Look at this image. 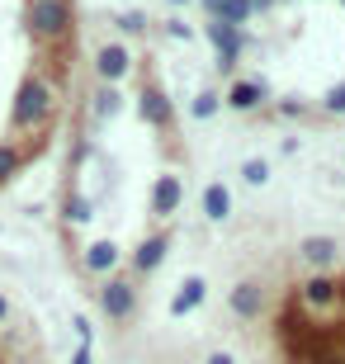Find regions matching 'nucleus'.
<instances>
[{
  "label": "nucleus",
  "instance_id": "obj_8",
  "mask_svg": "<svg viewBox=\"0 0 345 364\" xmlns=\"http://www.w3.org/2000/svg\"><path fill=\"white\" fill-rule=\"evenodd\" d=\"M227 213H232V194H227L223 185H208L203 189V218H208V223H223Z\"/></svg>",
  "mask_w": 345,
  "mask_h": 364
},
{
  "label": "nucleus",
  "instance_id": "obj_10",
  "mask_svg": "<svg viewBox=\"0 0 345 364\" xmlns=\"http://www.w3.org/2000/svg\"><path fill=\"white\" fill-rule=\"evenodd\" d=\"M90 109H95V119H114V114H119V95H114V85H95Z\"/></svg>",
  "mask_w": 345,
  "mask_h": 364
},
{
  "label": "nucleus",
  "instance_id": "obj_4",
  "mask_svg": "<svg viewBox=\"0 0 345 364\" xmlns=\"http://www.w3.org/2000/svg\"><path fill=\"white\" fill-rule=\"evenodd\" d=\"M128 71H133V53H128L119 38H109L105 48L95 53V76H100V85H119Z\"/></svg>",
  "mask_w": 345,
  "mask_h": 364
},
{
  "label": "nucleus",
  "instance_id": "obj_16",
  "mask_svg": "<svg viewBox=\"0 0 345 364\" xmlns=\"http://www.w3.org/2000/svg\"><path fill=\"white\" fill-rule=\"evenodd\" d=\"M5 322H10V298L0 294V326H5Z\"/></svg>",
  "mask_w": 345,
  "mask_h": 364
},
{
  "label": "nucleus",
  "instance_id": "obj_18",
  "mask_svg": "<svg viewBox=\"0 0 345 364\" xmlns=\"http://www.w3.org/2000/svg\"><path fill=\"white\" fill-rule=\"evenodd\" d=\"M208 364H232V360H227V355H213V360Z\"/></svg>",
  "mask_w": 345,
  "mask_h": 364
},
{
  "label": "nucleus",
  "instance_id": "obj_13",
  "mask_svg": "<svg viewBox=\"0 0 345 364\" xmlns=\"http://www.w3.org/2000/svg\"><path fill=\"white\" fill-rule=\"evenodd\" d=\"M213 109H218V95H199V100H194V119H208Z\"/></svg>",
  "mask_w": 345,
  "mask_h": 364
},
{
  "label": "nucleus",
  "instance_id": "obj_6",
  "mask_svg": "<svg viewBox=\"0 0 345 364\" xmlns=\"http://www.w3.org/2000/svg\"><path fill=\"white\" fill-rule=\"evenodd\" d=\"M208 38H213V48H218V67L232 71V62H237V53H241V28L237 24H223V19H213V24H208Z\"/></svg>",
  "mask_w": 345,
  "mask_h": 364
},
{
  "label": "nucleus",
  "instance_id": "obj_3",
  "mask_svg": "<svg viewBox=\"0 0 345 364\" xmlns=\"http://www.w3.org/2000/svg\"><path fill=\"white\" fill-rule=\"evenodd\" d=\"M100 312H105L109 322H128L137 312V284L128 274H114V279L100 284Z\"/></svg>",
  "mask_w": 345,
  "mask_h": 364
},
{
  "label": "nucleus",
  "instance_id": "obj_1",
  "mask_svg": "<svg viewBox=\"0 0 345 364\" xmlns=\"http://www.w3.org/2000/svg\"><path fill=\"white\" fill-rule=\"evenodd\" d=\"M53 114H57V90L43 76H24L14 85V105H10V128L14 133L33 137V147L48 142V128H53Z\"/></svg>",
  "mask_w": 345,
  "mask_h": 364
},
{
  "label": "nucleus",
  "instance_id": "obj_5",
  "mask_svg": "<svg viewBox=\"0 0 345 364\" xmlns=\"http://www.w3.org/2000/svg\"><path fill=\"white\" fill-rule=\"evenodd\" d=\"M180 199H185V180L180 176H161L156 185H152V194H147V213L156 218V223H166V218H175Z\"/></svg>",
  "mask_w": 345,
  "mask_h": 364
},
{
  "label": "nucleus",
  "instance_id": "obj_19",
  "mask_svg": "<svg viewBox=\"0 0 345 364\" xmlns=\"http://www.w3.org/2000/svg\"><path fill=\"white\" fill-rule=\"evenodd\" d=\"M171 5H189V0H171Z\"/></svg>",
  "mask_w": 345,
  "mask_h": 364
},
{
  "label": "nucleus",
  "instance_id": "obj_2",
  "mask_svg": "<svg viewBox=\"0 0 345 364\" xmlns=\"http://www.w3.org/2000/svg\"><path fill=\"white\" fill-rule=\"evenodd\" d=\"M71 24H76V5H71V0H24L28 38L57 43V38H67V33H71Z\"/></svg>",
  "mask_w": 345,
  "mask_h": 364
},
{
  "label": "nucleus",
  "instance_id": "obj_12",
  "mask_svg": "<svg viewBox=\"0 0 345 364\" xmlns=\"http://www.w3.org/2000/svg\"><path fill=\"white\" fill-rule=\"evenodd\" d=\"M119 28H128V33H142V28H147V14H119Z\"/></svg>",
  "mask_w": 345,
  "mask_h": 364
},
{
  "label": "nucleus",
  "instance_id": "obj_14",
  "mask_svg": "<svg viewBox=\"0 0 345 364\" xmlns=\"http://www.w3.org/2000/svg\"><path fill=\"white\" fill-rule=\"evenodd\" d=\"M67 364H95L90 346H76V350H71V360H67Z\"/></svg>",
  "mask_w": 345,
  "mask_h": 364
},
{
  "label": "nucleus",
  "instance_id": "obj_20",
  "mask_svg": "<svg viewBox=\"0 0 345 364\" xmlns=\"http://www.w3.org/2000/svg\"><path fill=\"white\" fill-rule=\"evenodd\" d=\"M255 5H270V0H255Z\"/></svg>",
  "mask_w": 345,
  "mask_h": 364
},
{
  "label": "nucleus",
  "instance_id": "obj_17",
  "mask_svg": "<svg viewBox=\"0 0 345 364\" xmlns=\"http://www.w3.org/2000/svg\"><path fill=\"white\" fill-rule=\"evenodd\" d=\"M203 5H208V14H218V10L227 5V0H203Z\"/></svg>",
  "mask_w": 345,
  "mask_h": 364
},
{
  "label": "nucleus",
  "instance_id": "obj_15",
  "mask_svg": "<svg viewBox=\"0 0 345 364\" xmlns=\"http://www.w3.org/2000/svg\"><path fill=\"white\" fill-rule=\"evenodd\" d=\"M327 109H345V81H341V85H336V90H331V95H327Z\"/></svg>",
  "mask_w": 345,
  "mask_h": 364
},
{
  "label": "nucleus",
  "instance_id": "obj_7",
  "mask_svg": "<svg viewBox=\"0 0 345 364\" xmlns=\"http://www.w3.org/2000/svg\"><path fill=\"white\" fill-rule=\"evenodd\" d=\"M137 109H142V119L152 123V128H171V100H166V90L161 85H142V95H137Z\"/></svg>",
  "mask_w": 345,
  "mask_h": 364
},
{
  "label": "nucleus",
  "instance_id": "obj_9",
  "mask_svg": "<svg viewBox=\"0 0 345 364\" xmlns=\"http://www.w3.org/2000/svg\"><path fill=\"white\" fill-rule=\"evenodd\" d=\"M24 147H19V142H0V185H5V180H14L19 176V171H24Z\"/></svg>",
  "mask_w": 345,
  "mask_h": 364
},
{
  "label": "nucleus",
  "instance_id": "obj_11",
  "mask_svg": "<svg viewBox=\"0 0 345 364\" xmlns=\"http://www.w3.org/2000/svg\"><path fill=\"white\" fill-rule=\"evenodd\" d=\"M227 100H232V109H251V105H260V85H251V81H246V85H232V90H227Z\"/></svg>",
  "mask_w": 345,
  "mask_h": 364
}]
</instances>
